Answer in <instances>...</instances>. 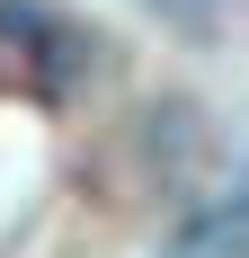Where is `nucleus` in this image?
Masks as SVG:
<instances>
[{"label":"nucleus","instance_id":"f257e3e1","mask_svg":"<svg viewBox=\"0 0 249 258\" xmlns=\"http://www.w3.org/2000/svg\"><path fill=\"white\" fill-rule=\"evenodd\" d=\"M160 258H249V169H240V178H231Z\"/></svg>","mask_w":249,"mask_h":258}]
</instances>
